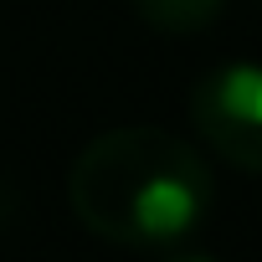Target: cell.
<instances>
[{
	"instance_id": "cell-1",
	"label": "cell",
	"mask_w": 262,
	"mask_h": 262,
	"mask_svg": "<svg viewBox=\"0 0 262 262\" xmlns=\"http://www.w3.org/2000/svg\"><path fill=\"white\" fill-rule=\"evenodd\" d=\"M216 180L201 149L170 128L128 123L88 139L67 170L72 216L118 247H180L211 211Z\"/></svg>"
},
{
	"instance_id": "cell-2",
	"label": "cell",
	"mask_w": 262,
	"mask_h": 262,
	"mask_svg": "<svg viewBox=\"0 0 262 262\" xmlns=\"http://www.w3.org/2000/svg\"><path fill=\"white\" fill-rule=\"evenodd\" d=\"M190 118L226 165L262 175V62H216L190 88Z\"/></svg>"
},
{
	"instance_id": "cell-3",
	"label": "cell",
	"mask_w": 262,
	"mask_h": 262,
	"mask_svg": "<svg viewBox=\"0 0 262 262\" xmlns=\"http://www.w3.org/2000/svg\"><path fill=\"white\" fill-rule=\"evenodd\" d=\"M226 0H134V11L160 31H201L221 16Z\"/></svg>"
},
{
	"instance_id": "cell-4",
	"label": "cell",
	"mask_w": 262,
	"mask_h": 262,
	"mask_svg": "<svg viewBox=\"0 0 262 262\" xmlns=\"http://www.w3.org/2000/svg\"><path fill=\"white\" fill-rule=\"evenodd\" d=\"M165 262H216L211 252H175V257H165Z\"/></svg>"
}]
</instances>
